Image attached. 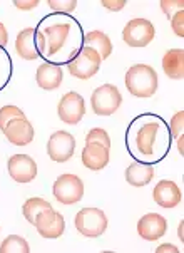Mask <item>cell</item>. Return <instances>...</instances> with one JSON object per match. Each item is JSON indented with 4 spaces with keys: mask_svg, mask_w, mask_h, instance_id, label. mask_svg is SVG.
<instances>
[{
    "mask_svg": "<svg viewBox=\"0 0 184 253\" xmlns=\"http://www.w3.org/2000/svg\"><path fill=\"white\" fill-rule=\"evenodd\" d=\"M101 55L96 52L91 47H82L80 50L72 55L71 61H69V72L77 79H91L99 72L101 67Z\"/></svg>",
    "mask_w": 184,
    "mask_h": 253,
    "instance_id": "obj_4",
    "label": "cell"
},
{
    "mask_svg": "<svg viewBox=\"0 0 184 253\" xmlns=\"http://www.w3.org/2000/svg\"><path fill=\"white\" fill-rule=\"evenodd\" d=\"M14 5L20 10H32L38 5V0H29V2H20V0H15Z\"/></svg>",
    "mask_w": 184,
    "mask_h": 253,
    "instance_id": "obj_31",
    "label": "cell"
},
{
    "mask_svg": "<svg viewBox=\"0 0 184 253\" xmlns=\"http://www.w3.org/2000/svg\"><path fill=\"white\" fill-rule=\"evenodd\" d=\"M179 238L183 240V223H181V226H179Z\"/></svg>",
    "mask_w": 184,
    "mask_h": 253,
    "instance_id": "obj_35",
    "label": "cell"
},
{
    "mask_svg": "<svg viewBox=\"0 0 184 253\" xmlns=\"http://www.w3.org/2000/svg\"><path fill=\"white\" fill-rule=\"evenodd\" d=\"M36 81L45 91H55L62 84V69L59 66H55V64L45 62L42 66H38Z\"/></svg>",
    "mask_w": 184,
    "mask_h": 253,
    "instance_id": "obj_17",
    "label": "cell"
},
{
    "mask_svg": "<svg viewBox=\"0 0 184 253\" xmlns=\"http://www.w3.org/2000/svg\"><path fill=\"white\" fill-rule=\"evenodd\" d=\"M154 178V168L151 165H141V163H132L126 169V181L131 186L141 188L151 183Z\"/></svg>",
    "mask_w": 184,
    "mask_h": 253,
    "instance_id": "obj_20",
    "label": "cell"
},
{
    "mask_svg": "<svg viewBox=\"0 0 184 253\" xmlns=\"http://www.w3.org/2000/svg\"><path fill=\"white\" fill-rule=\"evenodd\" d=\"M108 216L99 208H82L75 215V228L87 238H97L108 230Z\"/></svg>",
    "mask_w": 184,
    "mask_h": 253,
    "instance_id": "obj_3",
    "label": "cell"
},
{
    "mask_svg": "<svg viewBox=\"0 0 184 253\" xmlns=\"http://www.w3.org/2000/svg\"><path fill=\"white\" fill-rule=\"evenodd\" d=\"M29 252H31V248H29L27 240H24L19 235H10L0 245V253H29Z\"/></svg>",
    "mask_w": 184,
    "mask_h": 253,
    "instance_id": "obj_23",
    "label": "cell"
},
{
    "mask_svg": "<svg viewBox=\"0 0 184 253\" xmlns=\"http://www.w3.org/2000/svg\"><path fill=\"white\" fill-rule=\"evenodd\" d=\"M102 5H104L108 10H112V12H119L126 7V0H102Z\"/></svg>",
    "mask_w": 184,
    "mask_h": 253,
    "instance_id": "obj_30",
    "label": "cell"
},
{
    "mask_svg": "<svg viewBox=\"0 0 184 253\" xmlns=\"http://www.w3.org/2000/svg\"><path fill=\"white\" fill-rule=\"evenodd\" d=\"M52 193L55 200L62 205H75L84 196V183L75 174H62L54 183Z\"/></svg>",
    "mask_w": 184,
    "mask_h": 253,
    "instance_id": "obj_6",
    "label": "cell"
},
{
    "mask_svg": "<svg viewBox=\"0 0 184 253\" xmlns=\"http://www.w3.org/2000/svg\"><path fill=\"white\" fill-rule=\"evenodd\" d=\"M47 5L52 8L54 12H62V14H67V12H72L77 7L75 0H69V2H61V0H49Z\"/></svg>",
    "mask_w": 184,
    "mask_h": 253,
    "instance_id": "obj_26",
    "label": "cell"
},
{
    "mask_svg": "<svg viewBox=\"0 0 184 253\" xmlns=\"http://www.w3.org/2000/svg\"><path fill=\"white\" fill-rule=\"evenodd\" d=\"M75 149V139L71 132L66 131H55L49 138L47 143V154L55 163H66L69 161Z\"/></svg>",
    "mask_w": 184,
    "mask_h": 253,
    "instance_id": "obj_8",
    "label": "cell"
},
{
    "mask_svg": "<svg viewBox=\"0 0 184 253\" xmlns=\"http://www.w3.org/2000/svg\"><path fill=\"white\" fill-rule=\"evenodd\" d=\"M5 138L15 146H27L32 143L34 139V127L32 124L27 121V118L24 119H12L10 123L3 129Z\"/></svg>",
    "mask_w": 184,
    "mask_h": 253,
    "instance_id": "obj_14",
    "label": "cell"
},
{
    "mask_svg": "<svg viewBox=\"0 0 184 253\" xmlns=\"http://www.w3.org/2000/svg\"><path fill=\"white\" fill-rule=\"evenodd\" d=\"M47 41L44 32L34 27H27L19 32L15 41V52L20 59L25 61H36L42 54H45Z\"/></svg>",
    "mask_w": 184,
    "mask_h": 253,
    "instance_id": "obj_2",
    "label": "cell"
},
{
    "mask_svg": "<svg viewBox=\"0 0 184 253\" xmlns=\"http://www.w3.org/2000/svg\"><path fill=\"white\" fill-rule=\"evenodd\" d=\"M25 114L15 106H3L0 108V129H5V126L12 119H24Z\"/></svg>",
    "mask_w": 184,
    "mask_h": 253,
    "instance_id": "obj_24",
    "label": "cell"
},
{
    "mask_svg": "<svg viewBox=\"0 0 184 253\" xmlns=\"http://www.w3.org/2000/svg\"><path fill=\"white\" fill-rule=\"evenodd\" d=\"M7 169L17 183H31L37 176V163L27 154H14L7 163Z\"/></svg>",
    "mask_w": 184,
    "mask_h": 253,
    "instance_id": "obj_10",
    "label": "cell"
},
{
    "mask_svg": "<svg viewBox=\"0 0 184 253\" xmlns=\"http://www.w3.org/2000/svg\"><path fill=\"white\" fill-rule=\"evenodd\" d=\"M122 96L114 84H104L92 92L91 104L94 114L97 116H110L121 108Z\"/></svg>",
    "mask_w": 184,
    "mask_h": 253,
    "instance_id": "obj_5",
    "label": "cell"
},
{
    "mask_svg": "<svg viewBox=\"0 0 184 253\" xmlns=\"http://www.w3.org/2000/svg\"><path fill=\"white\" fill-rule=\"evenodd\" d=\"M8 42V34H7V29L5 25L0 22V47H5Z\"/></svg>",
    "mask_w": 184,
    "mask_h": 253,
    "instance_id": "obj_33",
    "label": "cell"
},
{
    "mask_svg": "<svg viewBox=\"0 0 184 253\" xmlns=\"http://www.w3.org/2000/svg\"><path fill=\"white\" fill-rule=\"evenodd\" d=\"M85 47H91L101 55V59H108L110 52H112V44H110V39L101 31H91L85 34L84 37Z\"/></svg>",
    "mask_w": 184,
    "mask_h": 253,
    "instance_id": "obj_21",
    "label": "cell"
},
{
    "mask_svg": "<svg viewBox=\"0 0 184 253\" xmlns=\"http://www.w3.org/2000/svg\"><path fill=\"white\" fill-rule=\"evenodd\" d=\"M154 201L159 205L161 208H174L181 203V190L174 181L171 179H162L156 184L152 191Z\"/></svg>",
    "mask_w": 184,
    "mask_h": 253,
    "instance_id": "obj_13",
    "label": "cell"
},
{
    "mask_svg": "<svg viewBox=\"0 0 184 253\" xmlns=\"http://www.w3.org/2000/svg\"><path fill=\"white\" fill-rule=\"evenodd\" d=\"M166 230H168V221L157 213H147L138 221L139 237L147 240V242H156L161 237H164Z\"/></svg>",
    "mask_w": 184,
    "mask_h": 253,
    "instance_id": "obj_12",
    "label": "cell"
},
{
    "mask_svg": "<svg viewBox=\"0 0 184 253\" xmlns=\"http://www.w3.org/2000/svg\"><path fill=\"white\" fill-rule=\"evenodd\" d=\"M183 124H184V113H183V111H179V113L174 114V118L171 119V134H173L174 138L181 136Z\"/></svg>",
    "mask_w": 184,
    "mask_h": 253,
    "instance_id": "obj_28",
    "label": "cell"
},
{
    "mask_svg": "<svg viewBox=\"0 0 184 253\" xmlns=\"http://www.w3.org/2000/svg\"><path fill=\"white\" fill-rule=\"evenodd\" d=\"M183 5H184V2H181V0H178V2H173V0H162V2L159 3V7L162 8V12H164V14L169 17V19L173 17L174 8H178V10H183Z\"/></svg>",
    "mask_w": 184,
    "mask_h": 253,
    "instance_id": "obj_29",
    "label": "cell"
},
{
    "mask_svg": "<svg viewBox=\"0 0 184 253\" xmlns=\"http://www.w3.org/2000/svg\"><path fill=\"white\" fill-rule=\"evenodd\" d=\"M171 29H173V32L176 36H184V10H178L176 14H173V17H171Z\"/></svg>",
    "mask_w": 184,
    "mask_h": 253,
    "instance_id": "obj_27",
    "label": "cell"
},
{
    "mask_svg": "<svg viewBox=\"0 0 184 253\" xmlns=\"http://www.w3.org/2000/svg\"><path fill=\"white\" fill-rule=\"evenodd\" d=\"M157 129H159V124L157 123H146L139 127L138 134H136V148H138V151L143 156H152Z\"/></svg>",
    "mask_w": 184,
    "mask_h": 253,
    "instance_id": "obj_18",
    "label": "cell"
},
{
    "mask_svg": "<svg viewBox=\"0 0 184 253\" xmlns=\"http://www.w3.org/2000/svg\"><path fill=\"white\" fill-rule=\"evenodd\" d=\"M162 71L171 79H183L184 76V50L169 49L162 57Z\"/></svg>",
    "mask_w": 184,
    "mask_h": 253,
    "instance_id": "obj_19",
    "label": "cell"
},
{
    "mask_svg": "<svg viewBox=\"0 0 184 253\" xmlns=\"http://www.w3.org/2000/svg\"><path fill=\"white\" fill-rule=\"evenodd\" d=\"M50 203L47 200H42V198H29L27 201L24 203L22 207V213L25 216V220L32 225H36V220L40 213H44L45 210H50Z\"/></svg>",
    "mask_w": 184,
    "mask_h": 253,
    "instance_id": "obj_22",
    "label": "cell"
},
{
    "mask_svg": "<svg viewBox=\"0 0 184 253\" xmlns=\"http://www.w3.org/2000/svg\"><path fill=\"white\" fill-rule=\"evenodd\" d=\"M57 114L66 124H72V126L79 124L85 114V102L82 96L74 91L64 94L62 99L59 101Z\"/></svg>",
    "mask_w": 184,
    "mask_h": 253,
    "instance_id": "obj_9",
    "label": "cell"
},
{
    "mask_svg": "<svg viewBox=\"0 0 184 253\" xmlns=\"http://www.w3.org/2000/svg\"><path fill=\"white\" fill-rule=\"evenodd\" d=\"M82 163L85 168L92 171H101L108 166L109 163V149L102 144L97 143H89L84 146L82 149Z\"/></svg>",
    "mask_w": 184,
    "mask_h": 253,
    "instance_id": "obj_16",
    "label": "cell"
},
{
    "mask_svg": "<svg viewBox=\"0 0 184 253\" xmlns=\"http://www.w3.org/2000/svg\"><path fill=\"white\" fill-rule=\"evenodd\" d=\"M44 36L47 41V47H45V54L49 57L59 54V50L62 49L64 44H66L67 37L71 34V24H54V25H47L44 29Z\"/></svg>",
    "mask_w": 184,
    "mask_h": 253,
    "instance_id": "obj_15",
    "label": "cell"
},
{
    "mask_svg": "<svg viewBox=\"0 0 184 253\" xmlns=\"http://www.w3.org/2000/svg\"><path fill=\"white\" fill-rule=\"evenodd\" d=\"M154 25L147 19H132L122 31V41L129 47H146L154 39Z\"/></svg>",
    "mask_w": 184,
    "mask_h": 253,
    "instance_id": "obj_7",
    "label": "cell"
},
{
    "mask_svg": "<svg viewBox=\"0 0 184 253\" xmlns=\"http://www.w3.org/2000/svg\"><path fill=\"white\" fill-rule=\"evenodd\" d=\"M183 144H184V138L183 136H179V139H178V148H179V153H184V149H183Z\"/></svg>",
    "mask_w": 184,
    "mask_h": 253,
    "instance_id": "obj_34",
    "label": "cell"
},
{
    "mask_svg": "<svg viewBox=\"0 0 184 253\" xmlns=\"http://www.w3.org/2000/svg\"><path fill=\"white\" fill-rule=\"evenodd\" d=\"M89 143H97V144H102L106 146V148H110V138L108 134V131L101 129V127H94L87 132V136H85V144Z\"/></svg>",
    "mask_w": 184,
    "mask_h": 253,
    "instance_id": "obj_25",
    "label": "cell"
},
{
    "mask_svg": "<svg viewBox=\"0 0 184 253\" xmlns=\"http://www.w3.org/2000/svg\"><path fill=\"white\" fill-rule=\"evenodd\" d=\"M156 253H179V248H176L174 245H169V243H164V245L156 248Z\"/></svg>",
    "mask_w": 184,
    "mask_h": 253,
    "instance_id": "obj_32",
    "label": "cell"
},
{
    "mask_svg": "<svg viewBox=\"0 0 184 253\" xmlns=\"http://www.w3.org/2000/svg\"><path fill=\"white\" fill-rule=\"evenodd\" d=\"M126 87L134 97H151L157 91V74L151 66L136 64L126 74Z\"/></svg>",
    "mask_w": 184,
    "mask_h": 253,
    "instance_id": "obj_1",
    "label": "cell"
},
{
    "mask_svg": "<svg viewBox=\"0 0 184 253\" xmlns=\"http://www.w3.org/2000/svg\"><path fill=\"white\" fill-rule=\"evenodd\" d=\"M36 228L38 231V235L44 238L54 240L59 238L66 230V221H64V216L59 211H54L52 208L45 210L44 213L37 216L36 220Z\"/></svg>",
    "mask_w": 184,
    "mask_h": 253,
    "instance_id": "obj_11",
    "label": "cell"
}]
</instances>
